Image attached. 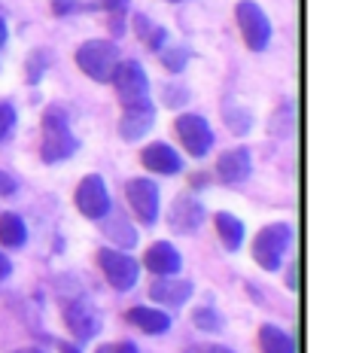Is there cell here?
I'll return each instance as SVG.
<instances>
[{
  "mask_svg": "<svg viewBox=\"0 0 347 353\" xmlns=\"http://www.w3.org/2000/svg\"><path fill=\"white\" fill-rule=\"evenodd\" d=\"M235 16H238V28L244 34V43H247L253 52H262L271 40V21L262 12V6L253 3V0H241Z\"/></svg>",
  "mask_w": 347,
  "mask_h": 353,
  "instance_id": "obj_5",
  "label": "cell"
},
{
  "mask_svg": "<svg viewBox=\"0 0 347 353\" xmlns=\"http://www.w3.org/2000/svg\"><path fill=\"white\" fill-rule=\"evenodd\" d=\"M73 201H77V208L83 216L88 219H104L110 213V192H107V183L104 176L98 174H88L79 180L77 186V195H73Z\"/></svg>",
  "mask_w": 347,
  "mask_h": 353,
  "instance_id": "obj_6",
  "label": "cell"
},
{
  "mask_svg": "<svg viewBox=\"0 0 347 353\" xmlns=\"http://www.w3.org/2000/svg\"><path fill=\"white\" fill-rule=\"evenodd\" d=\"M12 353H40V350H34V347H21V350H12Z\"/></svg>",
  "mask_w": 347,
  "mask_h": 353,
  "instance_id": "obj_31",
  "label": "cell"
},
{
  "mask_svg": "<svg viewBox=\"0 0 347 353\" xmlns=\"http://www.w3.org/2000/svg\"><path fill=\"white\" fill-rule=\"evenodd\" d=\"M113 85L116 94L125 107H137L150 101V79H146V70L140 68L137 61H119L113 70Z\"/></svg>",
  "mask_w": 347,
  "mask_h": 353,
  "instance_id": "obj_4",
  "label": "cell"
},
{
  "mask_svg": "<svg viewBox=\"0 0 347 353\" xmlns=\"http://www.w3.org/2000/svg\"><path fill=\"white\" fill-rule=\"evenodd\" d=\"M28 241V229L16 213H3L0 216V244L3 247H21Z\"/></svg>",
  "mask_w": 347,
  "mask_h": 353,
  "instance_id": "obj_20",
  "label": "cell"
},
{
  "mask_svg": "<svg viewBox=\"0 0 347 353\" xmlns=\"http://www.w3.org/2000/svg\"><path fill=\"white\" fill-rule=\"evenodd\" d=\"M217 232H219V241H223L226 250H241L244 244V223L232 213H217Z\"/></svg>",
  "mask_w": 347,
  "mask_h": 353,
  "instance_id": "obj_18",
  "label": "cell"
},
{
  "mask_svg": "<svg viewBox=\"0 0 347 353\" xmlns=\"http://www.w3.org/2000/svg\"><path fill=\"white\" fill-rule=\"evenodd\" d=\"M128 320L135 323L137 329L150 332V335H161V332L171 329V317H168L165 311H159V307H131Z\"/></svg>",
  "mask_w": 347,
  "mask_h": 353,
  "instance_id": "obj_17",
  "label": "cell"
},
{
  "mask_svg": "<svg viewBox=\"0 0 347 353\" xmlns=\"http://www.w3.org/2000/svg\"><path fill=\"white\" fill-rule=\"evenodd\" d=\"M58 347H61V353H79L77 347H73V344H58Z\"/></svg>",
  "mask_w": 347,
  "mask_h": 353,
  "instance_id": "obj_29",
  "label": "cell"
},
{
  "mask_svg": "<svg viewBox=\"0 0 347 353\" xmlns=\"http://www.w3.org/2000/svg\"><path fill=\"white\" fill-rule=\"evenodd\" d=\"M171 3H180V0H171Z\"/></svg>",
  "mask_w": 347,
  "mask_h": 353,
  "instance_id": "obj_32",
  "label": "cell"
},
{
  "mask_svg": "<svg viewBox=\"0 0 347 353\" xmlns=\"http://www.w3.org/2000/svg\"><path fill=\"white\" fill-rule=\"evenodd\" d=\"M12 131H16V107L0 101V141H10Z\"/></svg>",
  "mask_w": 347,
  "mask_h": 353,
  "instance_id": "obj_22",
  "label": "cell"
},
{
  "mask_svg": "<svg viewBox=\"0 0 347 353\" xmlns=\"http://www.w3.org/2000/svg\"><path fill=\"white\" fill-rule=\"evenodd\" d=\"M293 241V229L286 223L265 225V229L253 238V259L259 262V268L265 271H277L280 262L286 256V247Z\"/></svg>",
  "mask_w": 347,
  "mask_h": 353,
  "instance_id": "obj_3",
  "label": "cell"
},
{
  "mask_svg": "<svg viewBox=\"0 0 347 353\" xmlns=\"http://www.w3.org/2000/svg\"><path fill=\"white\" fill-rule=\"evenodd\" d=\"M98 262H101V268H104V274H107V281H110L113 290H131V286L137 283L140 268L128 253H119V250H101Z\"/></svg>",
  "mask_w": 347,
  "mask_h": 353,
  "instance_id": "obj_8",
  "label": "cell"
},
{
  "mask_svg": "<svg viewBox=\"0 0 347 353\" xmlns=\"http://www.w3.org/2000/svg\"><path fill=\"white\" fill-rule=\"evenodd\" d=\"M150 296H152V301H159V305L177 307V305H183V301H189L192 283L189 281H171V277H165V281H156V283L150 286Z\"/></svg>",
  "mask_w": 347,
  "mask_h": 353,
  "instance_id": "obj_15",
  "label": "cell"
},
{
  "mask_svg": "<svg viewBox=\"0 0 347 353\" xmlns=\"http://www.w3.org/2000/svg\"><path fill=\"white\" fill-rule=\"evenodd\" d=\"M98 353H140L131 341H116V344H104V347H98Z\"/></svg>",
  "mask_w": 347,
  "mask_h": 353,
  "instance_id": "obj_25",
  "label": "cell"
},
{
  "mask_svg": "<svg viewBox=\"0 0 347 353\" xmlns=\"http://www.w3.org/2000/svg\"><path fill=\"white\" fill-rule=\"evenodd\" d=\"M10 271H12V265H10V259H6L3 253H0V281H3V277H10Z\"/></svg>",
  "mask_w": 347,
  "mask_h": 353,
  "instance_id": "obj_27",
  "label": "cell"
},
{
  "mask_svg": "<svg viewBox=\"0 0 347 353\" xmlns=\"http://www.w3.org/2000/svg\"><path fill=\"white\" fill-rule=\"evenodd\" d=\"M226 119H228V125H232V131L235 134H244V131L253 125V116L247 113V110H232V107H226Z\"/></svg>",
  "mask_w": 347,
  "mask_h": 353,
  "instance_id": "obj_23",
  "label": "cell"
},
{
  "mask_svg": "<svg viewBox=\"0 0 347 353\" xmlns=\"http://www.w3.org/2000/svg\"><path fill=\"white\" fill-rule=\"evenodd\" d=\"M204 353H235V350H228V347H208Z\"/></svg>",
  "mask_w": 347,
  "mask_h": 353,
  "instance_id": "obj_30",
  "label": "cell"
},
{
  "mask_svg": "<svg viewBox=\"0 0 347 353\" xmlns=\"http://www.w3.org/2000/svg\"><path fill=\"white\" fill-rule=\"evenodd\" d=\"M12 192H16V180L0 171V195H12Z\"/></svg>",
  "mask_w": 347,
  "mask_h": 353,
  "instance_id": "obj_26",
  "label": "cell"
},
{
  "mask_svg": "<svg viewBox=\"0 0 347 353\" xmlns=\"http://www.w3.org/2000/svg\"><path fill=\"white\" fill-rule=\"evenodd\" d=\"M177 134H180V143L186 146V152L189 156H195V159H204L210 152V146H213V131H210V125L208 119H201V116H195V113H183V116H177Z\"/></svg>",
  "mask_w": 347,
  "mask_h": 353,
  "instance_id": "obj_7",
  "label": "cell"
},
{
  "mask_svg": "<svg viewBox=\"0 0 347 353\" xmlns=\"http://www.w3.org/2000/svg\"><path fill=\"white\" fill-rule=\"evenodd\" d=\"M77 64L88 79H95V83H110L116 64H119V49L110 40H88L77 49Z\"/></svg>",
  "mask_w": 347,
  "mask_h": 353,
  "instance_id": "obj_2",
  "label": "cell"
},
{
  "mask_svg": "<svg viewBox=\"0 0 347 353\" xmlns=\"http://www.w3.org/2000/svg\"><path fill=\"white\" fill-rule=\"evenodd\" d=\"M64 323L79 341H88V338L98 335L101 329V317H98V307L86 299H73L64 305Z\"/></svg>",
  "mask_w": 347,
  "mask_h": 353,
  "instance_id": "obj_10",
  "label": "cell"
},
{
  "mask_svg": "<svg viewBox=\"0 0 347 353\" xmlns=\"http://www.w3.org/2000/svg\"><path fill=\"white\" fill-rule=\"evenodd\" d=\"M146 268L152 271V274H159V277H171L180 271V265H183V256L177 253V250L168 244V241H159V244H152L150 250H146Z\"/></svg>",
  "mask_w": 347,
  "mask_h": 353,
  "instance_id": "obj_13",
  "label": "cell"
},
{
  "mask_svg": "<svg viewBox=\"0 0 347 353\" xmlns=\"http://www.w3.org/2000/svg\"><path fill=\"white\" fill-rule=\"evenodd\" d=\"M143 165L150 168V171H156V174H177L183 168V161L180 156L171 150L168 143H152V146H146L143 150Z\"/></svg>",
  "mask_w": 347,
  "mask_h": 353,
  "instance_id": "obj_16",
  "label": "cell"
},
{
  "mask_svg": "<svg viewBox=\"0 0 347 353\" xmlns=\"http://www.w3.org/2000/svg\"><path fill=\"white\" fill-rule=\"evenodd\" d=\"M125 195H128L131 210L137 213V219L143 225H152L159 219V189L152 180L137 176V180H131L128 186H125Z\"/></svg>",
  "mask_w": 347,
  "mask_h": 353,
  "instance_id": "obj_9",
  "label": "cell"
},
{
  "mask_svg": "<svg viewBox=\"0 0 347 353\" xmlns=\"http://www.w3.org/2000/svg\"><path fill=\"white\" fill-rule=\"evenodd\" d=\"M186 58H189L186 49H165V52H161V61H165L168 70H183Z\"/></svg>",
  "mask_w": 347,
  "mask_h": 353,
  "instance_id": "obj_24",
  "label": "cell"
},
{
  "mask_svg": "<svg viewBox=\"0 0 347 353\" xmlns=\"http://www.w3.org/2000/svg\"><path fill=\"white\" fill-rule=\"evenodd\" d=\"M3 43H6V21L0 19V46H3Z\"/></svg>",
  "mask_w": 347,
  "mask_h": 353,
  "instance_id": "obj_28",
  "label": "cell"
},
{
  "mask_svg": "<svg viewBox=\"0 0 347 353\" xmlns=\"http://www.w3.org/2000/svg\"><path fill=\"white\" fill-rule=\"evenodd\" d=\"M204 223V208L195 201V198H189V195H183V198H177L174 201V208H171V229L177 234H192V232H198V225Z\"/></svg>",
  "mask_w": 347,
  "mask_h": 353,
  "instance_id": "obj_12",
  "label": "cell"
},
{
  "mask_svg": "<svg viewBox=\"0 0 347 353\" xmlns=\"http://www.w3.org/2000/svg\"><path fill=\"white\" fill-rule=\"evenodd\" d=\"M156 122V107L146 101V104H137V107H125L122 119H119V134L125 141H140L146 131L152 128Z\"/></svg>",
  "mask_w": 347,
  "mask_h": 353,
  "instance_id": "obj_11",
  "label": "cell"
},
{
  "mask_svg": "<svg viewBox=\"0 0 347 353\" xmlns=\"http://www.w3.org/2000/svg\"><path fill=\"white\" fill-rule=\"evenodd\" d=\"M195 326L201 329V332H219V326H223V317H219L213 307H201V311H195Z\"/></svg>",
  "mask_w": 347,
  "mask_h": 353,
  "instance_id": "obj_21",
  "label": "cell"
},
{
  "mask_svg": "<svg viewBox=\"0 0 347 353\" xmlns=\"http://www.w3.org/2000/svg\"><path fill=\"white\" fill-rule=\"evenodd\" d=\"M77 150H79V143H77V137H73L64 110L49 107L46 116H43V146H40L43 161L55 165V161L70 159Z\"/></svg>",
  "mask_w": 347,
  "mask_h": 353,
  "instance_id": "obj_1",
  "label": "cell"
},
{
  "mask_svg": "<svg viewBox=\"0 0 347 353\" xmlns=\"http://www.w3.org/2000/svg\"><path fill=\"white\" fill-rule=\"evenodd\" d=\"M250 150H244V146H238V150H228L219 156L217 161V174L223 176L226 183H244L250 176Z\"/></svg>",
  "mask_w": 347,
  "mask_h": 353,
  "instance_id": "obj_14",
  "label": "cell"
},
{
  "mask_svg": "<svg viewBox=\"0 0 347 353\" xmlns=\"http://www.w3.org/2000/svg\"><path fill=\"white\" fill-rule=\"evenodd\" d=\"M259 347H262V353H295V341L290 338V332H284V329L268 323L259 332Z\"/></svg>",
  "mask_w": 347,
  "mask_h": 353,
  "instance_id": "obj_19",
  "label": "cell"
}]
</instances>
